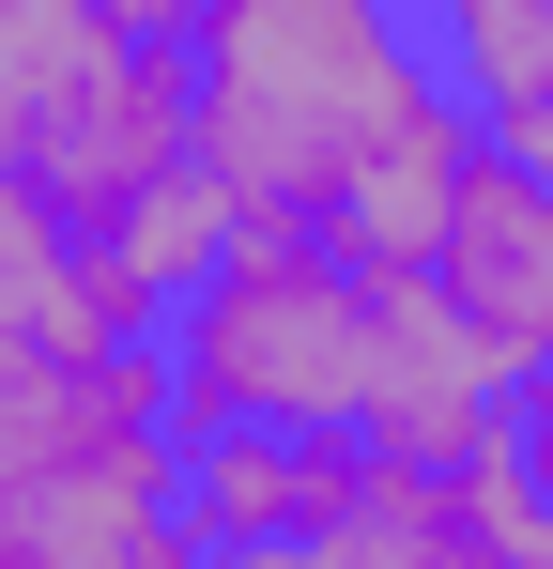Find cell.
<instances>
[{
	"mask_svg": "<svg viewBox=\"0 0 553 569\" xmlns=\"http://www.w3.org/2000/svg\"><path fill=\"white\" fill-rule=\"evenodd\" d=\"M431 31H446L476 123L553 170V0H431Z\"/></svg>",
	"mask_w": 553,
	"mask_h": 569,
	"instance_id": "obj_8",
	"label": "cell"
},
{
	"mask_svg": "<svg viewBox=\"0 0 553 569\" xmlns=\"http://www.w3.org/2000/svg\"><path fill=\"white\" fill-rule=\"evenodd\" d=\"M231 569H507V539L461 508L446 462H384V477H369V508L276 539V555H231Z\"/></svg>",
	"mask_w": 553,
	"mask_h": 569,
	"instance_id": "obj_6",
	"label": "cell"
},
{
	"mask_svg": "<svg viewBox=\"0 0 553 569\" xmlns=\"http://www.w3.org/2000/svg\"><path fill=\"white\" fill-rule=\"evenodd\" d=\"M92 47H108V16H92V0H0V247H31V231H47L31 170H47V123H62V93H78Z\"/></svg>",
	"mask_w": 553,
	"mask_h": 569,
	"instance_id": "obj_7",
	"label": "cell"
},
{
	"mask_svg": "<svg viewBox=\"0 0 553 569\" xmlns=\"http://www.w3.org/2000/svg\"><path fill=\"white\" fill-rule=\"evenodd\" d=\"M415 278H431V308L507 385L553 370V170L507 154V139H476V170H461V200H446V231H431Z\"/></svg>",
	"mask_w": 553,
	"mask_h": 569,
	"instance_id": "obj_3",
	"label": "cell"
},
{
	"mask_svg": "<svg viewBox=\"0 0 553 569\" xmlns=\"http://www.w3.org/2000/svg\"><path fill=\"white\" fill-rule=\"evenodd\" d=\"M0 569H215L184 523V447L92 477H0Z\"/></svg>",
	"mask_w": 553,
	"mask_h": 569,
	"instance_id": "obj_4",
	"label": "cell"
},
{
	"mask_svg": "<svg viewBox=\"0 0 553 569\" xmlns=\"http://www.w3.org/2000/svg\"><path fill=\"white\" fill-rule=\"evenodd\" d=\"M92 16H108V31H123V47H200V31H215V0H92Z\"/></svg>",
	"mask_w": 553,
	"mask_h": 569,
	"instance_id": "obj_9",
	"label": "cell"
},
{
	"mask_svg": "<svg viewBox=\"0 0 553 569\" xmlns=\"http://www.w3.org/2000/svg\"><path fill=\"white\" fill-rule=\"evenodd\" d=\"M184 78H200V170L247 216L339 231L384 278L431 262L461 170L492 139L431 0H215Z\"/></svg>",
	"mask_w": 553,
	"mask_h": 569,
	"instance_id": "obj_1",
	"label": "cell"
},
{
	"mask_svg": "<svg viewBox=\"0 0 553 569\" xmlns=\"http://www.w3.org/2000/svg\"><path fill=\"white\" fill-rule=\"evenodd\" d=\"M507 447H523V477H539V508H553V370L507 385Z\"/></svg>",
	"mask_w": 553,
	"mask_h": 569,
	"instance_id": "obj_10",
	"label": "cell"
},
{
	"mask_svg": "<svg viewBox=\"0 0 553 569\" xmlns=\"http://www.w3.org/2000/svg\"><path fill=\"white\" fill-rule=\"evenodd\" d=\"M184 447L170 339H0V477H92Z\"/></svg>",
	"mask_w": 553,
	"mask_h": 569,
	"instance_id": "obj_2",
	"label": "cell"
},
{
	"mask_svg": "<svg viewBox=\"0 0 553 569\" xmlns=\"http://www.w3.org/2000/svg\"><path fill=\"white\" fill-rule=\"evenodd\" d=\"M0 339H16V278H0Z\"/></svg>",
	"mask_w": 553,
	"mask_h": 569,
	"instance_id": "obj_11",
	"label": "cell"
},
{
	"mask_svg": "<svg viewBox=\"0 0 553 569\" xmlns=\"http://www.w3.org/2000/svg\"><path fill=\"white\" fill-rule=\"evenodd\" d=\"M369 477H384L369 431H184V523L231 569V555H276V539L369 508Z\"/></svg>",
	"mask_w": 553,
	"mask_h": 569,
	"instance_id": "obj_5",
	"label": "cell"
}]
</instances>
